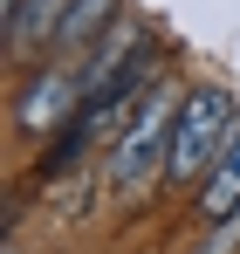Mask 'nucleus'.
I'll use <instances>...</instances> for the list:
<instances>
[{
    "instance_id": "obj_1",
    "label": "nucleus",
    "mask_w": 240,
    "mask_h": 254,
    "mask_svg": "<svg viewBox=\"0 0 240 254\" xmlns=\"http://www.w3.org/2000/svg\"><path fill=\"white\" fill-rule=\"evenodd\" d=\"M172 130H179V96L158 83L123 117V130L110 137V186L137 192V186H151L158 172H172Z\"/></svg>"
},
{
    "instance_id": "obj_2",
    "label": "nucleus",
    "mask_w": 240,
    "mask_h": 254,
    "mask_svg": "<svg viewBox=\"0 0 240 254\" xmlns=\"http://www.w3.org/2000/svg\"><path fill=\"white\" fill-rule=\"evenodd\" d=\"M240 110H234V89L220 83H192L179 89V130H172V172L165 179H185V186H199L213 158H220V144L234 137Z\"/></svg>"
},
{
    "instance_id": "obj_3",
    "label": "nucleus",
    "mask_w": 240,
    "mask_h": 254,
    "mask_svg": "<svg viewBox=\"0 0 240 254\" xmlns=\"http://www.w3.org/2000/svg\"><path fill=\"white\" fill-rule=\"evenodd\" d=\"M76 117H82V69H69V62H48V69H35L28 83L14 89V124L28 137L69 130Z\"/></svg>"
},
{
    "instance_id": "obj_4",
    "label": "nucleus",
    "mask_w": 240,
    "mask_h": 254,
    "mask_svg": "<svg viewBox=\"0 0 240 254\" xmlns=\"http://www.w3.org/2000/svg\"><path fill=\"white\" fill-rule=\"evenodd\" d=\"M69 7H76V0H21V7L7 14V48H14V62H35L41 48H55Z\"/></svg>"
},
{
    "instance_id": "obj_5",
    "label": "nucleus",
    "mask_w": 240,
    "mask_h": 254,
    "mask_svg": "<svg viewBox=\"0 0 240 254\" xmlns=\"http://www.w3.org/2000/svg\"><path fill=\"white\" fill-rule=\"evenodd\" d=\"M192 213H199L206 227H220V220H234V213H240V124H234V137L220 144L213 172L199 179V192H192Z\"/></svg>"
},
{
    "instance_id": "obj_6",
    "label": "nucleus",
    "mask_w": 240,
    "mask_h": 254,
    "mask_svg": "<svg viewBox=\"0 0 240 254\" xmlns=\"http://www.w3.org/2000/svg\"><path fill=\"white\" fill-rule=\"evenodd\" d=\"M117 7H123V0H76V7H69V21H62V35H55V48H62V55L96 48V42H103V28L117 21Z\"/></svg>"
},
{
    "instance_id": "obj_7",
    "label": "nucleus",
    "mask_w": 240,
    "mask_h": 254,
    "mask_svg": "<svg viewBox=\"0 0 240 254\" xmlns=\"http://www.w3.org/2000/svg\"><path fill=\"white\" fill-rule=\"evenodd\" d=\"M0 7H7V14H14V7H21V0H0Z\"/></svg>"
}]
</instances>
